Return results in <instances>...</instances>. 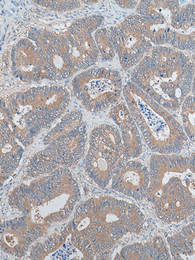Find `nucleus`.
I'll return each mask as SVG.
<instances>
[{
    "label": "nucleus",
    "instance_id": "1",
    "mask_svg": "<svg viewBox=\"0 0 195 260\" xmlns=\"http://www.w3.org/2000/svg\"><path fill=\"white\" fill-rule=\"evenodd\" d=\"M195 62L182 51L157 46L132 72L131 80L166 109L177 110L191 90Z\"/></svg>",
    "mask_w": 195,
    "mask_h": 260
},
{
    "label": "nucleus",
    "instance_id": "2",
    "mask_svg": "<svg viewBox=\"0 0 195 260\" xmlns=\"http://www.w3.org/2000/svg\"><path fill=\"white\" fill-rule=\"evenodd\" d=\"M79 197L71 171L60 168L31 185H20L9 196V204L21 212L35 209L45 222L59 221L71 215Z\"/></svg>",
    "mask_w": 195,
    "mask_h": 260
},
{
    "label": "nucleus",
    "instance_id": "3",
    "mask_svg": "<svg viewBox=\"0 0 195 260\" xmlns=\"http://www.w3.org/2000/svg\"><path fill=\"white\" fill-rule=\"evenodd\" d=\"M123 94L128 110L152 151L171 154L183 149L186 134L166 108L132 82L125 85Z\"/></svg>",
    "mask_w": 195,
    "mask_h": 260
},
{
    "label": "nucleus",
    "instance_id": "4",
    "mask_svg": "<svg viewBox=\"0 0 195 260\" xmlns=\"http://www.w3.org/2000/svg\"><path fill=\"white\" fill-rule=\"evenodd\" d=\"M144 216L138 206L111 197L96 200L94 228L91 243L95 255L110 249L128 233L143 228Z\"/></svg>",
    "mask_w": 195,
    "mask_h": 260
},
{
    "label": "nucleus",
    "instance_id": "5",
    "mask_svg": "<svg viewBox=\"0 0 195 260\" xmlns=\"http://www.w3.org/2000/svg\"><path fill=\"white\" fill-rule=\"evenodd\" d=\"M72 85L75 96L92 113L103 111L117 103L123 90L119 72L104 68L82 72L74 78Z\"/></svg>",
    "mask_w": 195,
    "mask_h": 260
},
{
    "label": "nucleus",
    "instance_id": "6",
    "mask_svg": "<svg viewBox=\"0 0 195 260\" xmlns=\"http://www.w3.org/2000/svg\"><path fill=\"white\" fill-rule=\"evenodd\" d=\"M87 127L80 111L66 115L44 140L57 153L61 166L71 167L77 164L84 155Z\"/></svg>",
    "mask_w": 195,
    "mask_h": 260
},
{
    "label": "nucleus",
    "instance_id": "7",
    "mask_svg": "<svg viewBox=\"0 0 195 260\" xmlns=\"http://www.w3.org/2000/svg\"><path fill=\"white\" fill-rule=\"evenodd\" d=\"M110 28L115 52L125 70L140 63L153 48L144 34L143 19L140 15L128 16L120 24Z\"/></svg>",
    "mask_w": 195,
    "mask_h": 260
},
{
    "label": "nucleus",
    "instance_id": "8",
    "mask_svg": "<svg viewBox=\"0 0 195 260\" xmlns=\"http://www.w3.org/2000/svg\"><path fill=\"white\" fill-rule=\"evenodd\" d=\"M104 19L99 15L79 19L64 35L66 50L75 72L90 68L97 61L99 51L92 34Z\"/></svg>",
    "mask_w": 195,
    "mask_h": 260
},
{
    "label": "nucleus",
    "instance_id": "9",
    "mask_svg": "<svg viewBox=\"0 0 195 260\" xmlns=\"http://www.w3.org/2000/svg\"><path fill=\"white\" fill-rule=\"evenodd\" d=\"M1 116L11 126L15 137L28 146L44 127L29 101L26 91L12 95L9 103L2 100Z\"/></svg>",
    "mask_w": 195,
    "mask_h": 260
},
{
    "label": "nucleus",
    "instance_id": "10",
    "mask_svg": "<svg viewBox=\"0 0 195 260\" xmlns=\"http://www.w3.org/2000/svg\"><path fill=\"white\" fill-rule=\"evenodd\" d=\"M28 37L36 43L44 57L45 78L62 80L75 73L66 50L64 35L35 29L29 32Z\"/></svg>",
    "mask_w": 195,
    "mask_h": 260
},
{
    "label": "nucleus",
    "instance_id": "11",
    "mask_svg": "<svg viewBox=\"0 0 195 260\" xmlns=\"http://www.w3.org/2000/svg\"><path fill=\"white\" fill-rule=\"evenodd\" d=\"M90 144L86 171L99 187L105 188L118 166L128 160L125 156L124 145L109 143L92 137Z\"/></svg>",
    "mask_w": 195,
    "mask_h": 260
},
{
    "label": "nucleus",
    "instance_id": "12",
    "mask_svg": "<svg viewBox=\"0 0 195 260\" xmlns=\"http://www.w3.org/2000/svg\"><path fill=\"white\" fill-rule=\"evenodd\" d=\"M26 91L44 128L61 116L71 103L70 94L62 87H39Z\"/></svg>",
    "mask_w": 195,
    "mask_h": 260
},
{
    "label": "nucleus",
    "instance_id": "13",
    "mask_svg": "<svg viewBox=\"0 0 195 260\" xmlns=\"http://www.w3.org/2000/svg\"><path fill=\"white\" fill-rule=\"evenodd\" d=\"M41 225L18 218L2 223L1 249L8 254L21 258L32 241L42 235Z\"/></svg>",
    "mask_w": 195,
    "mask_h": 260
},
{
    "label": "nucleus",
    "instance_id": "14",
    "mask_svg": "<svg viewBox=\"0 0 195 260\" xmlns=\"http://www.w3.org/2000/svg\"><path fill=\"white\" fill-rule=\"evenodd\" d=\"M112 179V189L141 200L145 198L150 185V171L138 161L127 160L118 166Z\"/></svg>",
    "mask_w": 195,
    "mask_h": 260
},
{
    "label": "nucleus",
    "instance_id": "15",
    "mask_svg": "<svg viewBox=\"0 0 195 260\" xmlns=\"http://www.w3.org/2000/svg\"><path fill=\"white\" fill-rule=\"evenodd\" d=\"M12 73L24 82L45 78L44 57L37 47L23 39L13 47L11 55Z\"/></svg>",
    "mask_w": 195,
    "mask_h": 260
},
{
    "label": "nucleus",
    "instance_id": "16",
    "mask_svg": "<svg viewBox=\"0 0 195 260\" xmlns=\"http://www.w3.org/2000/svg\"><path fill=\"white\" fill-rule=\"evenodd\" d=\"M110 117L121 131L125 156L137 158L143 152V144L138 126L128 108L123 103L111 110Z\"/></svg>",
    "mask_w": 195,
    "mask_h": 260
},
{
    "label": "nucleus",
    "instance_id": "17",
    "mask_svg": "<svg viewBox=\"0 0 195 260\" xmlns=\"http://www.w3.org/2000/svg\"><path fill=\"white\" fill-rule=\"evenodd\" d=\"M168 45L182 51H195V5L190 3L180 10Z\"/></svg>",
    "mask_w": 195,
    "mask_h": 260
},
{
    "label": "nucleus",
    "instance_id": "18",
    "mask_svg": "<svg viewBox=\"0 0 195 260\" xmlns=\"http://www.w3.org/2000/svg\"><path fill=\"white\" fill-rule=\"evenodd\" d=\"M137 12L143 17L156 21L173 28L179 17L180 8L178 1H141Z\"/></svg>",
    "mask_w": 195,
    "mask_h": 260
},
{
    "label": "nucleus",
    "instance_id": "19",
    "mask_svg": "<svg viewBox=\"0 0 195 260\" xmlns=\"http://www.w3.org/2000/svg\"><path fill=\"white\" fill-rule=\"evenodd\" d=\"M1 174L2 176H8L13 173L21 160L23 150L16 141L8 123L1 121Z\"/></svg>",
    "mask_w": 195,
    "mask_h": 260
},
{
    "label": "nucleus",
    "instance_id": "20",
    "mask_svg": "<svg viewBox=\"0 0 195 260\" xmlns=\"http://www.w3.org/2000/svg\"><path fill=\"white\" fill-rule=\"evenodd\" d=\"M96 200L92 199L81 204L75 214L71 234L82 241L91 242L94 228Z\"/></svg>",
    "mask_w": 195,
    "mask_h": 260
},
{
    "label": "nucleus",
    "instance_id": "21",
    "mask_svg": "<svg viewBox=\"0 0 195 260\" xmlns=\"http://www.w3.org/2000/svg\"><path fill=\"white\" fill-rule=\"evenodd\" d=\"M167 240L174 259H195V222Z\"/></svg>",
    "mask_w": 195,
    "mask_h": 260
},
{
    "label": "nucleus",
    "instance_id": "22",
    "mask_svg": "<svg viewBox=\"0 0 195 260\" xmlns=\"http://www.w3.org/2000/svg\"><path fill=\"white\" fill-rule=\"evenodd\" d=\"M169 253L162 241H153L143 244L125 247L121 252L123 259H170Z\"/></svg>",
    "mask_w": 195,
    "mask_h": 260
},
{
    "label": "nucleus",
    "instance_id": "23",
    "mask_svg": "<svg viewBox=\"0 0 195 260\" xmlns=\"http://www.w3.org/2000/svg\"><path fill=\"white\" fill-rule=\"evenodd\" d=\"M61 166L57 153L53 148L48 146L45 150L40 151L31 158L26 166V173L32 178L50 174Z\"/></svg>",
    "mask_w": 195,
    "mask_h": 260
},
{
    "label": "nucleus",
    "instance_id": "24",
    "mask_svg": "<svg viewBox=\"0 0 195 260\" xmlns=\"http://www.w3.org/2000/svg\"><path fill=\"white\" fill-rule=\"evenodd\" d=\"M53 255L54 259H93L95 252L90 242H84L73 236Z\"/></svg>",
    "mask_w": 195,
    "mask_h": 260
},
{
    "label": "nucleus",
    "instance_id": "25",
    "mask_svg": "<svg viewBox=\"0 0 195 260\" xmlns=\"http://www.w3.org/2000/svg\"><path fill=\"white\" fill-rule=\"evenodd\" d=\"M183 129L186 136L195 143V96L189 94L181 105Z\"/></svg>",
    "mask_w": 195,
    "mask_h": 260
},
{
    "label": "nucleus",
    "instance_id": "26",
    "mask_svg": "<svg viewBox=\"0 0 195 260\" xmlns=\"http://www.w3.org/2000/svg\"><path fill=\"white\" fill-rule=\"evenodd\" d=\"M94 39L102 58L110 60L113 58L115 53L111 28L99 29L95 31Z\"/></svg>",
    "mask_w": 195,
    "mask_h": 260
},
{
    "label": "nucleus",
    "instance_id": "27",
    "mask_svg": "<svg viewBox=\"0 0 195 260\" xmlns=\"http://www.w3.org/2000/svg\"><path fill=\"white\" fill-rule=\"evenodd\" d=\"M69 235L67 230H64L61 236H53L44 243H38L32 248L31 253L32 259H42L57 248L59 245L63 243Z\"/></svg>",
    "mask_w": 195,
    "mask_h": 260
},
{
    "label": "nucleus",
    "instance_id": "28",
    "mask_svg": "<svg viewBox=\"0 0 195 260\" xmlns=\"http://www.w3.org/2000/svg\"><path fill=\"white\" fill-rule=\"evenodd\" d=\"M37 4L45 6L54 11H67L75 8H77L80 5V2L78 1H39L35 2Z\"/></svg>",
    "mask_w": 195,
    "mask_h": 260
},
{
    "label": "nucleus",
    "instance_id": "29",
    "mask_svg": "<svg viewBox=\"0 0 195 260\" xmlns=\"http://www.w3.org/2000/svg\"><path fill=\"white\" fill-rule=\"evenodd\" d=\"M116 3L121 8L125 9L134 8L135 6L139 4L138 2L135 1H116Z\"/></svg>",
    "mask_w": 195,
    "mask_h": 260
},
{
    "label": "nucleus",
    "instance_id": "30",
    "mask_svg": "<svg viewBox=\"0 0 195 260\" xmlns=\"http://www.w3.org/2000/svg\"><path fill=\"white\" fill-rule=\"evenodd\" d=\"M193 58L195 62V55L193 56ZM191 91H192V94L194 96H195V75H194V77L193 78V84H192V90H191Z\"/></svg>",
    "mask_w": 195,
    "mask_h": 260
}]
</instances>
